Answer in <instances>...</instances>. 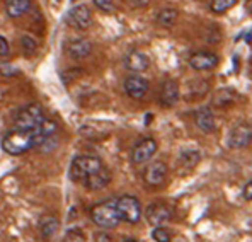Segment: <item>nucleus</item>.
Wrapping results in <instances>:
<instances>
[{"label":"nucleus","mask_w":252,"mask_h":242,"mask_svg":"<svg viewBox=\"0 0 252 242\" xmlns=\"http://www.w3.org/2000/svg\"><path fill=\"white\" fill-rule=\"evenodd\" d=\"M32 147H36L34 132H28V130L14 128L7 132L2 138V148L9 155H22Z\"/></svg>","instance_id":"nucleus-1"},{"label":"nucleus","mask_w":252,"mask_h":242,"mask_svg":"<svg viewBox=\"0 0 252 242\" xmlns=\"http://www.w3.org/2000/svg\"><path fill=\"white\" fill-rule=\"evenodd\" d=\"M104 167V164L99 157H94V155H79L72 161V166H70V177L72 181L79 182V184H84L92 174H95L97 171H101Z\"/></svg>","instance_id":"nucleus-2"},{"label":"nucleus","mask_w":252,"mask_h":242,"mask_svg":"<svg viewBox=\"0 0 252 242\" xmlns=\"http://www.w3.org/2000/svg\"><path fill=\"white\" fill-rule=\"evenodd\" d=\"M44 120H46V116H44L43 106L38 103H32V104H28V106H24L19 109V113L16 114L14 128L34 132Z\"/></svg>","instance_id":"nucleus-3"},{"label":"nucleus","mask_w":252,"mask_h":242,"mask_svg":"<svg viewBox=\"0 0 252 242\" xmlns=\"http://www.w3.org/2000/svg\"><path fill=\"white\" fill-rule=\"evenodd\" d=\"M92 222L95 225L102 227V229H114V227L120 225L121 218L118 213L116 202H101L95 207H92L91 210Z\"/></svg>","instance_id":"nucleus-4"},{"label":"nucleus","mask_w":252,"mask_h":242,"mask_svg":"<svg viewBox=\"0 0 252 242\" xmlns=\"http://www.w3.org/2000/svg\"><path fill=\"white\" fill-rule=\"evenodd\" d=\"M116 208L120 218L126 223H136L142 218V205L135 196L125 195L116 200Z\"/></svg>","instance_id":"nucleus-5"},{"label":"nucleus","mask_w":252,"mask_h":242,"mask_svg":"<svg viewBox=\"0 0 252 242\" xmlns=\"http://www.w3.org/2000/svg\"><path fill=\"white\" fill-rule=\"evenodd\" d=\"M145 217L150 225L154 227H162L164 223L172 220L174 217V208L170 205L164 202H155L147 208Z\"/></svg>","instance_id":"nucleus-6"},{"label":"nucleus","mask_w":252,"mask_h":242,"mask_svg":"<svg viewBox=\"0 0 252 242\" xmlns=\"http://www.w3.org/2000/svg\"><path fill=\"white\" fill-rule=\"evenodd\" d=\"M57 133H58V125L53 120L46 118V120H44L41 125L34 130L36 147L44 148V150H46V147H51V145H53L55 138H57Z\"/></svg>","instance_id":"nucleus-7"},{"label":"nucleus","mask_w":252,"mask_h":242,"mask_svg":"<svg viewBox=\"0 0 252 242\" xmlns=\"http://www.w3.org/2000/svg\"><path fill=\"white\" fill-rule=\"evenodd\" d=\"M66 22L72 26L73 29H89L92 26V12L85 3H79V5L72 7L66 14Z\"/></svg>","instance_id":"nucleus-8"},{"label":"nucleus","mask_w":252,"mask_h":242,"mask_svg":"<svg viewBox=\"0 0 252 242\" xmlns=\"http://www.w3.org/2000/svg\"><path fill=\"white\" fill-rule=\"evenodd\" d=\"M228 147L230 148H246L249 147L252 143V128L249 125H246V123H242V125H237L233 126L230 130V133H228V140H227Z\"/></svg>","instance_id":"nucleus-9"},{"label":"nucleus","mask_w":252,"mask_h":242,"mask_svg":"<svg viewBox=\"0 0 252 242\" xmlns=\"http://www.w3.org/2000/svg\"><path fill=\"white\" fill-rule=\"evenodd\" d=\"M148 87H150L148 80L138 73H133V75L126 77L125 80V92L131 99H143L148 92Z\"/></svg>","instance_id":"nucleus-10"},{"label":"nucleus","mask_w":252,"mask_h":242,"mask_svg":"<svg viewBox=\"0 0 252 242\" xmlns=\"http://www.w3.org/2000/svg\"><path fill=\"white\" fill-rule=\"evenodd\" d=\"M157 152V141L154 138H143L133 147L131 161L135 164H145L150 161Z\"/></svg>","instance_id":"nucleus-11"},{"label":"nucleus","mask_w":252,"mask_h":242,"mask_svg":"<svg viewBox=\"0 0 252 242\" xmlns=\"http://www.w3.org/2000/svg\"><path fill=\"white\" fill-rule=\"evenodd\" d=\"M165 177H167V166L162 161H154L145 167L143 173V179L148 186H160L164 184Z\"/></svg>","instance_id":"nucleus-12"},{"label":"nucleus","mask_w":252,"mask_h":242,"mask_svg":"<svg viewBox=\"0 0 252 242\" xmlns=\"http://www.w3.org/2000/svg\"><path fill=\"white\" fill-rule=\"evenodd\" d=\"M65 51L73 60H84V58H87L89 55L92 53V43L85 38L70 39L68 43L65 44Z\"/></svg>","instance_id":"nucleus-13"},{"label":"nucleus","mask_w":252,"mask_h":242,"mask_svg":"<svg viewBox=\"0 0 252 242\" xmlns=\"http://www.w3.org/2000/svg\"><path fill=\"white\" fill-rule=\"evenodd\" d=\"M218 65V57L211 51H196L189 57V67L194 70H211Z\"/></svg>","instance_id":"nucleus-14"},{"label":"nucleus","mask_w":252,"mask_h":242,"mask_svg":"<svg viewBox=\"0 0 252 242\" xmlns=\"http://www.w3.org/2000/svg\"><path fill=\"white\" fill-rule=\"evenodd\" d=\"M181 98V89L179 84H177L174 79H167L164 80L160 87V104L164 107H172L176 106L177 101Z\"/></svg>","instance_id":"nucleus-15"},{"label":"nucleus","mask_w":252,"mask_h":242,"mask_svg":"<svg viewBox=\"0 0 252 242\" xmlns=\"http://www.w3.org/2000/svg\"><path fill=\"white\" fill-rule=\"evenodd\" d=\"M123 63H125V69L129 70V72L142 73V72H145V70H148V67H150V58H148L143 51H129L125 57Z\"/></svg>","instance_id":"nucleus-16"},{"label":"nucleus","mask_w":252,"mask_h":242,"mask_svg":"<svg viewBox=\"0 0 252 242\" xmlns=\"http://www.w3.org/2000/svg\"><path fill=\"white\" fill-rule=\"evenodd\" d=\"M237 99H239V94L232 87L218 89L211 98V106L218 107V109H228L237 103Z\"/></svg>","instance_id":"nucleus-17"},{"label":"nucleus","mask_w":252,"mask_h":242,"mask_svg":"<svg viewBox=\"0 0 252 242\" xmlns=\"http://www.w3.org/2000/svg\"><path fill=\"white\" fill-rule=\"evenodd\" d=\"M194 120H196V125H198L199 130L206 133H211L215 132L217 128V121H215V114L210 107H199L194 114Z\"/></svg>","instance_id":"nucleus-18"},{"label":"nucleus","mask_w":252,"mask_h":242,"mask_svg":"<svg viewBox=\"0 0 252 242\" xmlns=\"http://www.w3.org/2000/svg\"><path fill=\"white\" fill-rule=\"evenodd\" d=\"M109 182H111V173H109V169L104 166L101 171H97L95 174H92V176L89 177L82 186H85L87 189H91V191H97V189L106 188Z\"/></svg>","instance_id":"nucleus-19"},{"label":"nucleus","mask_w":252,"mask_h":242,"mask_svg":"<svg viewBox=\"0 0 252 242\" xmlns=\"http://www.w3.org/2000/svg\"><path fill=\"white\" fill-rule=\"evenodd\" d=\"M210 91V84L205 79H192L188 84V99L189 101H196V99H203Z\"/></svg>","instance_id":"nucleus-20"},{"label":"nucleus","mask_w":252,"mask_h":242,"mask_svg":"<svg viewBox=\"0 0 252 242\" xmlns=\"http://www.w3.org/2000/svg\"><path fill=\"white\" fill-rule=\"evenodd\" d=\"M199 161H201V154L196 148H184V150H181L179 159H177L179 166L184 167V169H194Z\"/></svg>","instance_id":"nucleus-21"},{"label":"nucleus","mask_w":252,"mask_h":242,"mask_svg":"<svg viewBox=\"0 0 252 242\" xmlns=\"http://www.w3.org/2000/svg\"><path fill=\"white\" fill-rule=\"evenodd\" d=\"M29 9H31V0H7V3H5L7 14H9V17H12V19L22 17Z\"/></svg>","instance_id":"nucleus-22"},{"label":"nucleus","mask_w":252,"mask_h":242,"mask_svg":"<svg viewBox=\"0 0 252 242\" xmlns=\"http://www.w3.org/2000/svg\"><path fill=\"white\" fill-rule=\"evenodd\" d=\"M177 19H179V10L172 9V7H167V9L158 10L157 17H155L157 24L162 26V28H165V29H169V28H172V26H176Z\"/></svg>","instance_id":"nucleus-23"},{"label":"nucleus","mask_w":252,"mask_h":242,"mask_svg":"<svg viewBox=\"0 0 252 242\" xmlns=\"http://www.w3.org/2000/svg\"><path fill=\"white\" fill-rule=\"evenodd\" d=\"M58 227H60V222L55 217H44L41 223H39V232H41L43 239H51L55 234L58 232Z\"/></svg>","instance_id":"nucleus-24"},{"label":"nucleus","mask_w":252,"mask_h":242,"mask_svg":"<svg viewBox=\"0 0 252 242\" xmlns=\"http://www.w3.org/2000/svg\"><path fill=\"white\" fill-rule=\"evenodd\" d=\"M239 0H211L210 9L215 14H225L227 10H230L232 7H235V3Z\"/></svg>","instance_id":"nucleus-25"},{"label":"nucleus","mask_w":252,"mask_h":242,"mask_svg":"<svg viewBox=\"0 0 252 242\" xmlns=\"http://www.w3.org/2000/svg\"><path fill=\"white\" fill-rule=\"evenodd\" d=\"M152 237H154L155 242H170L172 234H170L169 229H165V227L162 225V227H155L154 232H152Z\"/></svg>","instance_id":"nucleus-26"},{"label":"nucleus","mask_w":252,"mask_h":242,"mask_svg":"<svg viewBox=\"0 0 252 242\" xmlns=\"http://www.w3.org/2000/svg\"><path fill=\"white\" fill-rule=\"evenodd\" d=\"M63 242H87V239L80 229H70L63 237Z\"/></svg>","instance_id":"nucleus-27"},{"label":"nucleus","mask_w":252,"mask_h":242,"mask_svg":"<svg viewBox=\"0 0 252 242\" xmlns=\"http://www.w3.org/2000/svg\"><path fill=\"white\" fill-rule=\"evenodd\" d=\"M21 44H22V50H24L26 53H34L36 48H38L36 41L32 39L31 36H22V38H21Z\"/></svg>","instance_id":"nucleus-28"},{"label":"nucleus","mask_w":252,"mask_h":242,"mask_svg":"<svg viewBox=\"0 0 252 242\" xmlns=\"http://www.w3.org/2000/svg\"><path fill=\"white\" fill-rule=\"evenodd\" d=\"M92 2L102 12H113L114 10V0H92Z\"/></svg>","instance_id":"nucleus-29"},{"label":"nucleus","mask_w":252,"mask_h":242,"mask_svg":"<svg viewBox=\"0 0 252 242\" xmlns=\"http://www.w3.org/2000/svg\"><path fill=\"white\" fill-rule=\"evenodd\" d=\"M10 53V48H9V43H7L5 38L0 36V57H7Z\"/></svg>","instance_id":"nucleus-30"},{"label":"nucleus","mask_w":252,"mask_h":242,"mask_svg":"<svg viewBox=\"0 0 252 242\" xmlns=\"http://www.w3.org/2000/svg\"><path fill=\"white\" fill-rule=\"evenodd\" d=\"M126 2H128L131 7H135V9H143V7H147L152 0H126Z\"/></svg>","instance_id":"nucleus-31"},{"label":"nucleus","mask_w":252,"mask_h":242,"mask_svg":"<svg viewBox=\"0 0 252 242\" xmlns=\"http://www.w3.org/2000/svg\"><path fill=\"white\" fill-rule=\"evenodd\" d=\"M244 198L247 200V202H252V181H249L246 184V188H244Z\"/></svg>","instance_id":"nucleus-32"},{"label":"nucleus","mask_w":252,"mask_h":242,"mask_svg":"<svg viewBox=\"0 0 252 242\" xmlns=\"http://www.w3.org/2000/svg\"><path fill=\"white\" fill-rule=\"evenodd\" d=\"M125 242H138V241H135V239H128V241H125Z\"/></svg>","instance_id":"nucleus-33"},{"label":"nucleus","mask_w":252,"mask_h":242,"mask_svg":"<svg viewBox=\"0 0 252 242\" xmlns=\"http://www.w3.org/2000/svg\"><path fill=\"white\" fill-rule=\"evenodd\" d=\"M0 229H2V222H0Z\"/></svg>","instance_id":"nucleus-34"}]
</instances>
